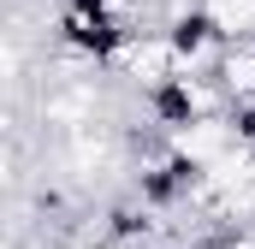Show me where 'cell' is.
Instances as JSON below:
<instances>
[{
  "label": "cell",
  "mask_w": 255,
  "mask_h": 249,
  "mask_svg": "<svg viewBox=\"0 0 255 249\" xmlns=\"http://www.w3.org/2000/svg\"><path fill=\"white\" fill-rule=\"evenodd\" d=\"M202 12L220 24L226 42H255V0H202Z\"/></svg>",
  "instance_id": "obj_1"
}]
</instances>
